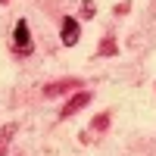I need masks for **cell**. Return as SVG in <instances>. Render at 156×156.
Returning a JSON list of instances; mask_svg holds the SVG:
<instances>
[{
	"label": "cell",
	"instance_id": "obj_5",
	"mask_svg": "<svg viewBox=\"0 0 156 156\" xmlns=\"http://www.w3.org/2000/svg\"><path fill=\"white\" fill-rule=\"evenodd\" d=\"M100 53H103V56H112V53H115V41H112V37H106V41L100 44Z\"/></svg>",
	"mask_w": 156,
	"mask_h": 156
},
{
	"label": "cell",
	"instance_id": "obj_1",
	"mask_svg": "<svg viewBox=\"0 0 156 156\" xmlns=\"http://www.w3.org/2000/svg\"><path fill=\"white\" fill-rule=\"evenodd\" d=\"M12 47H19L22 53H28V50H31V34H28V22H25V19L16 22V31H12Z\"/></svg>",
	"mask_w": 156,
	"mask_h": 156
},
{
	"label": "cell",
	"instance_id": "obj_6",
	"mask_svg": "<svg viewBox=\"0 0 156 156\" xmlns=\"http://www.w3.org/2000/svg\"><path fill=\"white\" fill-rule=\"evenodd\" d=\"M81 12H84L87 19H94V12H97V6L90 3V0H84V3H81Z\"/></svg>",
	"mask_w": 156,
	"mask_h": 156
},
{
	"label": "cell",
	"instance_id": "obj_7",
	"mask_svg": "<svg viewBox=\"0 0 156 156\" xmlns=\"http://www.w3.org/2000/svg\"><path fill=\"white\" fill-rule=\"evenodd\" d=\"M0 3H9V0H0Z\"/></svg>",
	"mask_w": 156,
	"mask_h": 156
},
{
	"label": "cell",
	"instance_id": "obj_4",
	"mask_svg": "<svg viewBox=\"0 0 156 156\" xmlns=\"http://www.w3.org/2000/svg\"><path fill=\"white\" fill-rule=\"evenodd\" d=\"M12 134H16V122H9V125H3V128H0V156L6 153V147H9Z\"/></svg>",
	"mask_w": 156,
	"mask_h": 156
},
{
	"label": "cell",
	"instance_id": "obj_3",
	"mask_svg": "<svg viewBox=\"0 0 156 156\" xmlns=\"http://www.w3.org/2000/svg\"><path fill=\"white\" fill-rule=\"evenodd\" d=\"M87 103H90V94H87V90H78V94L66 103V106H62V119H69V115H75L78 109H84L87 106Z\"/></svg>",
	"mask_w": 156,
	"mask_h": 156
},
{
	"label": "cell",
	"instance_id": "obj_2",
	"mask_svg": "<svg viewBox=\"0 0 156 156\" xmlns=\"http://www.w3.org/2000/svg\"><path fill=\"white\" fill-rule=\"evenodd\" d=\"M59 41L66 44V47H75V44H78V22H75L72 16L62 19V25H59Z\"/></svg>",
	"mask_w": 156,
	"mask_h": 156
}]
</instances>
